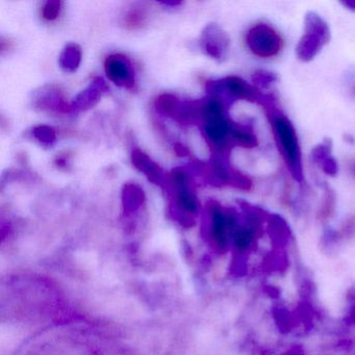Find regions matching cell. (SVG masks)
I'll return each mask as SVG.
<instances>
[{"mask_svg": "<svg viewBox=\"0 0 355 355\" xmlns=\"http://www.w3.org/2000/svg\"><path fill=\"white\" fill-rule=\"evenodd\" d=\"M268 112L278 150L291 175L296 182H303L302 155L294 125L286 116L276 110L273 103L265 105Z\"/></svg>", "mask_w": 355, "mask_h": 355, "instance_id": "obj_1", "label": "cell"}, {"mask_svg": "<svg viewBox=\"0 0 355 355\" xmlns=\"http://www.w3.org/2000/svg\"><path fill=\"white\" fill-rule=\"evenodd\" d=\"M200 120L203 132L209 144L219 151H225L234 146L232 132L234 126L225 115L223 103L220 99L203 101Z\"/></svg>", "mask_w": 355, "mask_h": 355, "instance_id": "obj_2", "label": "cell"}, {"mask_svg": "<svg viewBox=\"0 0 355 355\" xmlns=\"http://www.w3.org/2000/svg\"><path fill=\"white\" fill-rule=\"evenodd\" d=\"M329 40L327 22L315 12H309L304 17V34L297 45V58L301 62H311Z\"/></svg>", "mask_w": 355, "mask_h": 355, "instance_id": "obj_3", "label": "cell"}, {"mask_svg": "<svg viewBox=\"0 0 355 355\" xmlns=\"http://www.w3.org/2000/svg\"><path fill=\"white\" fill-rule=\"evenodd\" d=\"M245 41L249 51L261 59L276 57L284 49V39L273 26L267 24L253 26L247 32Z\"/></svg>", "mask_w": 355, "mask_h": 355, "instance_id": "obj_4", "label": "cell"}, {"mask_svg": "<svg viewBox=\"0 0 355 355\" xmlns=\"http://www.w3.org/2000/svg\"><path fill=\"white\" fill-rule=\"evenodd\" d=\"M207 90L209 92L226 91L234 98L253 101V103H259L263 105L273 101L272 96L261 94V91L257 87L248 84L246 80L239 78V76H228V78L217 80V82H209L207 84Z\"/></svg>", "mask_w": 355, "mask_h": 355, "instance_id": "obj_5", "label": "cell"}, {"mask_svg": "<svg viewBox=\"0 0 355 355\" xmlns=\"http://www.w3.org/2000/svg\"><path fill=\"white\" fill-rule=\"evenodd\" d=\"M170 193L174 197L176 205L180 211L195 214L198 211V201L194 190L191 188L188 174L182 169L172 170L168 175L167 182Z\"/></svg>", "mask_w": 355, "mask_h": 355, "instance_id": "obj_6", "label": "cell"}, {"mask_svg": "<svg viewBox=\"0 0 355 355\" xmlns=\"http://www.w3.org/2000/svg\"><path fill=\"white\" fill-rule=\"evenodd\" d=\"M200 44L207 55L222 61L228 53L230 37L218 24H209L201 35Z\"/></svg>", "mask_w": 355, "mask_h": 355, "instance_id": "obj_7", "label": "cell"}, {"mask_svg": "<svg viewBox=\"0 0 355 355\" xmlns=\"http://www.w3.org/2000/svg\"><path fill=\"white\" fill-rule=\"evenodd\" d=\"M105 73L111 82L125 89L135 87V72L132 63L125 55H112L105 64Z\"/></svg>", "mask_w": 355, "mask_h": 355, "instance_id": "obj_8", "label": "cell"}, {"mask_svg": "<svg viewBox=\"0 0 355 355\" xmlns=\"http://www.w3.org/2000/svg\"><path fill=\"white\" fill-rule=\"evenodd\" d=\"M211 217V236L216 244L224 247L227 243L228 232L236 230V219L232 214L224 213L219 203L211 201L209 205Z\"/></svg>", "mask_w": 355, "mask_h": 355, "instance_id": "obj_9", "label": "cell"}, {"mask_svg": "<svg viewBox=\"0 0 355 355\" xmlns=\"http://www.w3.org/2000/svg\"><path fill=\"white\" fill-rule=\"evenodd\" d=\"M132 165L145 174L149 182L157 186L164 187L167 182L164 170L153 162L146 153H143L141 149L135 148L132 153Z\"/></svg>", "mask_w": 355, "mask_h": 355, "instance_id": "obj_10", "label": "cell"}, {"mask_svg": "<svg viewBox=\"0 0 355 355\" xmlns=\"http://www.w3.org/2000/svg\"><path fill=\"white\" fill-rule=\"evenodd\" d=\"M107 90L105 82L101 78H96L94 83L89 87L88 90L84 91L78 95V98L74 101L73 105H71L72 110H88L89 107H93L101 95Z\"/></svg>", "mask_w": 355, "mask_h": 355, "instance_id": "obj_11", "label": "cell"}, {"mask_svg": "<svg viewBox=\"0 0 355 355\" xmlns=\"http://www.w3.org/2000/svg\"><path fill=\"white\" fill-rule=\"evenodd\" d=\"M232 170L226 167L221 157H214L213 161L207 167V178L214 186H230Z\"/></svg>", "mask_w": 355, "mask_h": 355, "instance_id": "obj_12", "label": "cell"}, {"mask_svg": "<svg viewBox=\"0 0 355 355\" xmlns=\"http://www.w3.org/2000/svg\"><path fill=\"white\" fill-rule=\"evenodd\" d=\"M147 21V12L145 8L134 5L121 17V24L126 30H138L143 28Z\"/></svg>", "mask_w": 355, "mask_h": 355, "instance_id": "obj_13", "label": "cell"}, {"mask_svg": "<svg viewBox=\"0 0 355 355\" xmlns=\"http://www.w3.org/2000/svg\"><path fill=\"white\" fill-rule=\"evenodd\" d=\"M155 109L162 115L178 118L182 103L172 94H163L157 97L155 103Z\"/></svg>", "mask_w": 355, "mask_h": 355, "instance_id": "obj_14", "label": "cell"}, {"mask_svg": "<svg viewBox=\"0 0 355 355\" xmlns=\"http://www.w3.org/2000/svg\"><path fill=\"white\" fill-rule=\"evenodd\" d=\"M232 144H234V146L251 149L259 145V141H257V136L250 128L236 125L234 132H232Z\"/></svg>", "mask_w": 355, "mask_h": 355, "instance_id": "obj_15", "label": "cell"}, {"mask_svg": "<svg viewBox=\"0 0 355 355\" xmlns=\"http://www.w3.org/2000/svg\"><path fill=\"white\" fill-rule=\"evenodd\" d=\"M144 192L140 187L135 184H125L122 192V199L126 211H135L140 207L144 201Z\"/></svg>", "mask_w": 355, "mask_h": 355, "instance_id": "obj_16", "label": "cell"}, {"mask_svg": "<svg viewBox=\"0 0 355 355\" xmlns=\"http://www.w3.org/2000/svg\"><path fill=\"white\" fill-rule=\"evenodd\" d=\"M80 59H82L80 47L76 44H69L62 53L60 65L66 71H76L80 66Z\"/></svg>", "mask_w": 355, "mask_h": 355, "instance_id": "obj_17", "label": "cell"}, {"mask_svg": "<svg viewBox=\"0 0 355 355\" xmlns=\"http://www.w3.org/2000/svg\"><path fill=\"white\" fill-rule=\"evenodd\" d=\"M336 193L328 184H324L323 202L320 207L319 217L321 219H328L331 217L336 209Z\"/></svg>", "mask_w": 355, "mask_h": 355, "instance_id": "obj_18", "label": "cell"}, {"mask_svg": "<svg viewBox=\"0 0 355 355\" xmlns=\"http://www.w3.org/2000/svg\"><path fill=\"white\" fill-rule=\"evenodd\" d=\"M254 232L252 228L240 227L234 232V242L239 250H246L252 244Z\"/></svg>", "mask_w": 355, "mask_h": 355, "instance_id": "obj_19", "label": "cell"}, {"mask_svg": "<svg viewBox=\"0 0 355 355\" xmlns=\"http://www.w3.org/2000/svg\"><path fill=\"white\" fill-rule=\"evenodd\" d=\"M332 142L329 139H325L321 144L315 146L311 151V159L315 165L321 166L325 159L331 157Z\"/></svg>", "mask_w": 355, "mask_h": 355, "instance_id": "obj_20", "label": "cell"}, {"mask_svg": "<svg viewBox=\"0 0 355 355\" xmlns=\"http://www.w3.org/2000/svg\"><path fill=\"white\" fill-rule=\"evenodd\" d=\"M35 138L45 146H51L57 140L55 130L51 126L40 125L33 130Z\"/></svg>", "mask_w": 355, "mask_h": 355, "instance_id": "obj_21", "label": "cell"}, {"mask_svg": "<svg viewBox=\"0 0 355 355\" xmlns=\"http://www.w3.org/2000/svg\"><path fill=\"white\" fill-rule=\"evenodd\" d=\"M253 86L257 89H268L277 82V76L267 70H257L252 76Z\"/></svg>", "mask_w": 355, "mask_h": 355, "instance_id": "obj_22", "label": "cell"}, {"mask_svg": "<svg viewBox=\"0 0 355 355\" xmlns=\"http://www.w3.org/2000/svg\"><path fill=\"white\" fill-rule=\"evenodd\" d=\"M230 186L240 189V190L249 191L252 188V182L248 176L244 175L238 170L232 169Z\"/></svg>", "mask_w": 355, "mask_h": 355, "instance_id": "obj_23", "label": "cell"}, {"mask_svg": "<svg viewBox=\"0 0 355 355\" xmlns=\"http://www.w3.org/2000/svg\"><path fill=\"white\" fill-rule=\"evenodd\" d=\"M62 5L63 3L60 0H49L45 3L42 10L43 18L49 21H53L58 18L61 13Z\"/></svg>", "mask_w": 355, "mask_h": 355, "instance_id": "obj_24", "label": "cell"}, {"mask_svg": "<svg viewBox=\"0 0 355 355\" xmlns=\"http://www.w3.org/2000/svg\"><path fill=\"white\" fill-rule=\"evenodd\" d=\"M324 173L327 174L330 176H336L338 172V166L336 163V159L334 157H328L327 159L323 162L320 166Z\"/></svg>", "mask_w": 355, "mask_h": 355, "instance_id": "obj_25", "label": "cell"}, {"mask_svg": "<svg viewBox=\"0 0 355 355\" xmlns=\"http://www.w3.org/2000/svg\"><path fill=\"white\" fill-rule=\"evenodd\" d=\"M174 151H175L176 155L180 157H190V150L187 148L184 145L180 144V143H176L174 145Z\"/></svg>", "mask_w": 355, "mask_h": 355, "instance_id": "obj_26", "label": "cell"}, {"mask_svg": "<svg viewBox=\"0 0 355 355\" xmlns=\"http://www.w3.org/2000/svg\"><path fill=\"white\" fill-rule=\"evenodd\" d=\"M340 5L346 8L349 11L354 12L355 13V0H345V1L340 3Z\"/></svg>", "mask_w": 355, "mask_h": 355, "instance_id": "obj_27", "label": "cell"}, {"mask_svg": "<svg viewBox=\"0 0 355 355\" xmlns=\"http://www.w3.org/2000/svg\"><path fill=\"white\" fill-rule=\"evenodd\" d=\"M348 169L351 175L355 178V157L354 159H350V161L348 162Z\"/></svg>", "mask_w": 355, "mask_h": 355, "instance_id": "obj_28", "label": "cell"}, {"mask_svg": "<svg viewBox=\"0 0 355 355\" xmlns=\"http://www.w3.org/2000/svg\"><path fill=\"white\" fill-rule=\"evenodd\" d=\"M162 5H165V6H178V5H180V3H178V1H173V3H161Z\"/></svg>", "mask_w": 355, "mask_h": 355, "instance_id": "obj_29", "label": "cell"}, {"mask_svg": "<svg viewBox=\"0 0 355 355\" xmlns=\"http://www.w3.org/2000/svg\"><path fill=\"white\" fill-rule=\"evenodd\" d=\"M352 94H353V96L355 97V84L353 85V87H352Z\"/></svg>", "mask_w": 355, "mask_h": 355, "instance_id": "obj_30", "label": "cell"}]
</instances>
